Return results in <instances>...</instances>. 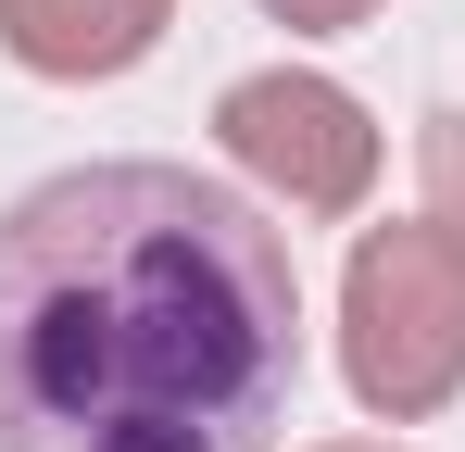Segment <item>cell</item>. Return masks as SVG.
<instances>
[{
	"label": "cell",
	"mask_w": 465,
	"mask_h": 452,
	"mask_svg": "<svg viewBox=\"0 0 465 452\" xmlns=\"http://www.w3.org/2000/svg\"><path fill=\"white\" fill-rule=\"evenodd\" d=\"M340 377L352 402L415 427L465 389V264L440 251V226H365L352 277H340Z\"/></svg>",
	"instance_id": "obj_2"
},
{
	"label": "cell",
	"mask_w": 465,
	"mask_h": 452,
	"mask_svg": "<svg viewBox=\"0 0 465 452\" xmlns=\"http://www.w3.org/2000/svg\"><path fill=\"white\" fill-rule=\"evenodd\" d=\"M415 176H428V226H440V251L465 264V113H428V139H415Z\"/></svg>",
	"instance_id": "obj_5"
},
{
	"label": "cell",
	"mask_w": 465,
	"mask_h": 452,
	"mask_svg": "<svg viewBox=\"0 0 465 452\" xmlns=\"http://www.w3.org/2000/svg\"><path fill=\"white\" fill-rule=\"evenodd\" d=\"M302 264L189 163H76L0 214V452H277Z\"/></svg>",
	"instance_id": "obj_1"
},
{
	"label": "cell",
	"mask_w": 465,
	"mask_h": 452,
	"mask_svg": "<svg viewBox=\"0 0 465 452\" xmlns=\"http://www.w3.org/2000/svg\"><path fill=\"white\" fill-rule=\"evenodd\" d=\"M264 13H277V25H302V38H340V25H365L378 0H264Z\"/></svg>",
	"instance_id": "obj_6"
},
{
	"label": "cell",
	"mask_w": 465,
	"mask_h": 452,
	"mask_svg": "<svg viewBox=\"0 0 465 452\" xmlns=\"http://www.w3.org/2000/svg\"><path fill=\"white\" fill-rule=\"evenodd\" d=\"M163 25H176V0H0V51L25 75H51V88L152 64Z\"/></svg>",
	"instance_id": "obj_4"
},
{
	"label": "cell",
	"mask_w": 465,
	"mask_h": 452,
	"mask_svg": "<svg viewBox=\"0 0 465 452\" xmlns=\"http://www.w3.org/2000/svg\"><path fill=\"white\" fill-rule=\"evenodd\" d=\"M340 452H390V440H340Z\"/></svg>",
	"instance_id": "obj_7"
},
{
	"label": "cell",
	"mask_w": 465,
	"mask_h": 452,
	"mask_svg": "<svg viewBox=\"0 0 465 452\" xmlns=\"http://www.w3.org/2000/svg\"><path fill=\"white\" fill-rule=\"evenodd\" d=\"M214 139L252 189H277L290 214H352L365 189H378V126H365V101L340 88V75H239L227 101H214Z\"/></svg>",
	"instance_id": "obj_3"
}]
</instances>
